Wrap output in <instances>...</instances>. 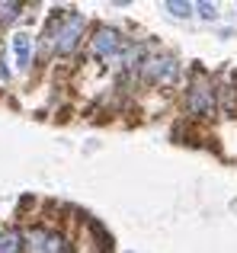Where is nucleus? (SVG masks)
I'll use <instances>...</instances> for the list:
<instances>
[{
    "label": "nucleus",
    "mask_w": 237,
    "mask_h": 253,
    "mask_svg": "<svg viewBox=\"0 0 237 253\" xmlns=\"http://www.w3.org/2000/svg\"><path fill=\"white\" fill-rule=\"evenodd\" d=\"M83 36H87V16L77 10H61L42 29V51H55V55L68 58L80 48Z\"/></svg>",
    "instance_id": "obj_1"
},
{
    "label": "nucleus",
    "mask_w": 237,
    "mask_h": 253,
    "mask_svg": "<svg viewBox=\"0 0 237 253\" xmlns=\"http://www.w3.org/2000/svg\"><path fill=\"white\" fill-rule=\"evenodd\" d=\"M138 81L151 86H173L180 81V61L170 51H148V58L138 68Z\"/></svg>",
    "instance_id": "obj_2"
},
{
    "label": "nucleus",
    "mask_w": 237,
    "mask_h": 253,
    "mask_svg": "<svg viewBox=\"0 0 237 253\" xmlns=\"http://www.w3.org/2000/svg\"><path fill=\"white\" fill-rule=\"evenodd\" d=\"M183 109H186L193 119H212L215 112H218V106H215V86H212V81H208L202 71H196L193 84L186 86Z\"/></svg>",
    "instance_id": "obj_3"
},
{
    "label": "nucleus",
    "mask_w": 237,
    "mask_h": 253,
    "mask_svg": "<svg viewBox=\"0 0 237 253\" xmlns=\"http://www.w3.org/2000/svg\"><path fill=\"white\" fill-rule=\"evenodd\" d=\"M125 42H128V39H125L116 26H96L93 36H90V55H93L96 61L116 68V61H118V55H122Z\"/></svg>",
    "instance_id": "obj_4"
},
{
    "label": "nucleus",
    "mask_w": 237,
    "mask_h": 253,
    "mask_svg": "<svg viewBox=\"0 0 237 253\" xmlns=\"http://www.w3.org/2000/svg\"><path fill=\"white\" fill-rule=\"evenodd\" d=\"M23 237H26V253H74V244L55 228L32 224L29 231H23Z\"/></svg>",
    "instance_id": "obj_5"
},
{
    "label": "nucleus",
    "mask_w": 237,
    "mask_h": 253,
    "mask_svg": "<svg viewBox=\"0 0 237 253\" xmlns=\"http://www.w3.org/2000/svg\"><path fill=\"white\" fill-rule=\"evenodd\" d=\"M10 48H13V61H16L19 71H29L32 68V36L26 32H16L10 39Z\"/></svg>",
    "instance_id": "obj_6"
},
{
    "label": "nucleus",
    "mask_w": 237,
    "mask_h": 253,
    "mask_svg": "<svg viewBox=\"0 0 237 253\" xmlns=\"http://www.w3.org/2000/svg\"><path fill=\"white\" fill-rule=\"evenodd\" d=\"M215 106H218L221 116H228V119L237 116V90L231 84H221L218 90H215Z\"/></svg>",
    "instance_id": "obj_7"
},
{
    "label": "nucleus",
    "mask_w": 237,
    "mask_h": 253,
    "mask_svg": "<svg viewBox=\"0 0 237 253\" xmlns=\"http://www.w3.org/2000/svg\"><path fill=\"white\" fill-rule=\"evenodd\" d=\"M0 253H26V237L19 228H0Z\"/></svg>",
    "instance_id": "obj_8"
},
{
    "label": "nucleus",
    "mask_w": 237,
    "mask_h": 253,
    "mask_svg": "<svg viewBox=\"0 0 237 253\" xmlns=\"http://www.w3.org/2000/svg\"><path fill=\"white\" fill-rule=\"evenodd\" d=\"M19 13H23V3H16V0H0V29L13 26L19 19Z\"/></svg>",
    "instance_id": "obj_9"
},
{
    "label": "nucleus",
    "mask_w": 237,
    "mask_h": 253,
    "mask_svg": "<svg viewBox=\"0 0 237 253\" xmlns=\"http://www.w3.org/2000/svg\"><path fill=\"white\" fill-rule=\"evenodd\" d=\"M163 10H167L170 16H176V19H189L196 6L186 3V0H167V3H163Z\"/></svg>",
    "instance_id": "obj_10"
},
{
    "label": "nucleus",
    "mask_w": 237,
    "mask_h": 253,
    "mask_svg": "<svg viewBox=\"0 0 237 253\" xmlns=\"http://www.w3.org/2000/svg\"><path fill=\"white\" fill-rule=\"evenodd\" d=\"M196 10H199L202 19H215V16H218V6H215V3H199Z\"/></svg>",
    "instance_id": "obj_11"
},
{
    "label": "nucleus",
    "mask_w": 237,
    "mask_h": 253,
    "mask_svg": "<svg viewBox=\"0 0 237 253\" xmlns=\"http://www.w3.org/2000/svg\"><path fill=\"white\" fill-rule=\"evenodd\" d=\"M0 84H10V68H6V58L0 55Z\"/></svg>",
    "instance_id": "obj_12"
}]
</instances>
